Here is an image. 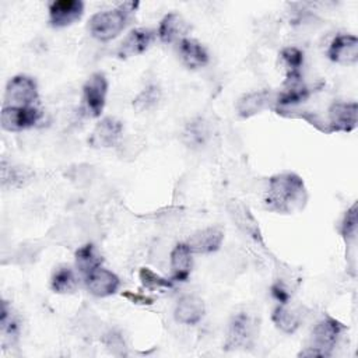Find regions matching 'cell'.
Returning <instances> with one entry per match:
<instances>
[{"instance_id":"21","label":"cell","mask_w":358,"mask_h":358,"mask_svg":"<svg viewBox=\"0 0 358 358\" xmlns=\"http://www.w3.org/2000/svg\"><path fill=\"white\" fill-rule=\"evenodd\" d=\"M74 257H76V267L84 277H87L90 273H92L102 264V257L92 243H85L80 246L76 250Z\"/></svg>"},{"instance_id":"14","label":"cell","mask_w":358,"mask_h":358,"mask_svg":"<svg viewBox=\"0 0 358 358\" xmlns=\"http://www.w3.org/2000/svg\"><path fill=\"white\" fill-rule=\"evenodd\" d=\"M224 241V229L218 225L207 227L196 231L186 242L192 253H213L220 249Z\"/></svg>"},{"instance_id":"2","label":"cell","mask_w":358,"mask_h":358,"mask_svg":"<svg viewBox=\"0 0 358 358\" xmlns=\"http://www.w3.org/2000/svg\"><path fill=\"white\" fill-rule=\"evenodd\" d=\"M136 6L137 3H124L120 7L94 14L88 21L90 34L101 42L115 39L127 25Z\"/></svg>"},{"instance_id":"15","label":"cell","mask_w":358,"mask_h":358,"mask_svg":"<svg viewBox=\"0 0 358 358\" xmlns=\"http://www.w3.org/2000/svg\"><path fill=\"white\" fill-rule=\"evenodd\" d=\"M206 313V306L201 298L196 295H183L176 302L173 317L182 324H197Z\"/></svg>"},{"instance_id":"28","label":"cell","mask_w":358,"mask_h":358,"mask_svg":"<svg viewBox=\"0 0 358 358\" xmlns=\"http://www.w3.org/2000/svg\"><path fill=\"white\" fill-rule=\"evenodd\" d=\"M138 277L143 287H145L147 289H162V288L168 289L173 287V282L171 280L161 277L159 274H157L148 267H141L138 271Z\"/></svg>"},{"instance_id":"29","label":"cell","mask_w":358,"mask_h":358,"mask_svg":"<svg viewBox=\"0 0 358 358\" xmlns=\"http://www.w3.org/2000/svg\"><path fill=\"white\" fill-rule=\"evenodd\" d=\"M0 324H1V333L4 337H11V338L17 337L20 324H18V320L15 319V316L11 313V309L8 308L6 301H3V303H1Z\"/></svg>"},{"instance_id":"16","label":"cell","mask_w":358,"mask_h":358,"mask_svg":"<svg viewBox=\"0 0 358 358\" xmlns=\"http://www.w3.org/2000/svg\"><path fill=\"white\" fill-rule=\"evenodd\" d=\"M271 94L268 91H253L242 95L235 105L236 113L243 117H252L257 113H260L263 109H266L270 105Z\"/></svg>"},{"instance_id":"4","label":"cell","mask_w":358,"mask_h":358,"mask_svg":"<svg viewBox=\"0 0 358 358\" xmlns=\"http://www.w3.org/2000/svg\"><path fill=\"white\" fill-rule=\"evenodd\" d=\"M259 324L253 315L246 310L235 313L228 324L224 347L225 350H246L253 345Z\"/></svg>"},{"instance_id":"9","label":"cell","mask_w":358,"mask_h":358,"mask_svg":"<svg viewBox=\"0 0 358 358\" xmlns=\"http://www.w3.org/2000/svg\"><path fill=\"white\" fill-rule=\"evenodd\" d=\"M357 102H333L329 108V131H352L357 127Z\"/></svg>"},{"instance_id":"12","label":"cell","mask_w":358,"mask_h":358,"mask_svg":"<svg viewBox=\"0 0 358 358\" xmlns=\"http://www.w3.org/2000/svg\"><path fill=\"white\" fill-rule=\"evenodd\" d=\"M154 39H155V32L150 28L131 29L119 45L116 53L120 59H127L131 56L141 55L150 48Z\"/></svg>"},{"instance_id":"13","label":"cell","mask_w":358,"mask_h":358,"mask_svg":"<svg viewBox=\"0 0 358 358\" xmlns=\"http://www.w3.org/2000/svg\"><path fill=\"white\" fill-rule=\"evenodd\" d=\"M85 285L92 295L98 298H105L113 295L117 291L120 280L113 271L103 267H98L85 277Z\"/></svg>"},{"instance_id":"24","label":"cell","mask_w":358,"mask_h":358,"mask_svg":"<svg viewBox=\"0 0 358 358\" xmlns=\"http://www.w3.org/2000/svg\"><path fill=\"white\" fill-rule=\"evenodd\" d=\"M77 287V278L69 266H60L55 270L50 278V288L57 294L73 292Z\"/></svg>"},{"instance_id":"5","label":"cell","mask_w":358,"mask_h":358,"mask_svg":"<svg viewBox=\"0 0 358 358\" xmlns=\"http://www.w3.org/2000/svg\"><path fill=\"white\" fill-rule=\"evenodd\" d=\"M6 106H31L38 99L36 81L25 74L14 76L6 87Z\"/></svg>"},{"instance_id":"25","label":"cell","mask_w":358,"mask_h":358,"mask_svg":"<svg viewBox=\"0 0 358 358\" xmlns=\"http://www.w3.org/2000/svg\"><path fill=\"white\" fill-rule=\"evenodd\" d=\"M208 138V127L203 119H194L183 130V141L189 147H200Z\"/></svg>"},{"instance_id":"26","label":"cell","mask_w":358,"mask_h":358,"mask_svg":"<svg viewBox=\"0 0 358 358\" xmlns=\"http://www.w3.org/2000/svg\"><path fill=\"white\" fill-rule=\"evenodd\" d=\"M161 99V90L158 85L151 84L147 85L133 101V108L138 112H147L157 106V103Z\"/></svg>"},{"instance_id":"18","label":"cell","mask_w":358,"mask_h":358,"mask_svg":"<svg viewBox=\"0 0 358 358\" xmlns=\"http://www.w3.org/2000/svg\"><path fill=\"white\" fill-rule=\"evenodd\" d=\"M171 268L173 281H186L192 270V250L186 242L176 243L171 252Z\"/></svg>"},{"instance_id":"10","label":"cell","mask_w":358,"mask_h":358,"mask_svg":"<svg viewBox=\"0 0 358 358\" xmlns=\"http://www.w3.org/2000/svg\"><path fill=\"white\" fill-rule=\"evenodd\" d=\"M327 56L337 64H355L358 62V38L351 34L337 35L329 46Z\"/></svg>"},{"instance_id":"30","label":"cell","mask_w":358,"mask_h":358,"mask_svg":"<svg viewBox=\"0 0 358 358\" xmlns=\"http://www.w3.org/2000/svg\"><path fill=\"white\" fill-rule=\"evenodd\" d=\"M341 235L347 242L355 239L357 235V203H354L347 211L341 222Z\"/></svg>"},{"instance_id":"3","label":"cell","mask_w":358,"mask_h":358,"mask_svg":"<svg viewBox=\"0 0 358 358\" xmlns=\"http://www.w3.org/2000/svg\"><path fill=\"white\" fill-rule=\"evenodd\" d=\"M344 326L334 317L326 316L312 329L308 345L298 357H329L336 347Z\"/></svg>"},{"instance_id":"20","label":"cell","mask_w":358,"mask_h":358,"mask_svg":"<svg viewBox=\"0 0 358 358\" xmlns=\"http://www.w3.org/2000/svg\"><path fill=\"white\" fill-rule=\"evenodd\" d=\"M271 319L277 329H280L282 333L292 334L299 329L302 323V313L299 309L288 308L287 303H280L273 310Z\"/></svg>"},{"instance_id":"1","label":"cell","mask_w":358,"mask_h":358,"mask_svg":"<svg viewBox=\"0 0 358 358\" xmlns=\"http://www.w3.org/2000/svg\"><path fill=\"white\" fill-rule=\"evenodd\" d=\"M308 193L303 180L294 172H282L268 179L264 206L278 214H291L305 207Z\"/></svg>"},{"instance_id":"17","label":"cell","mask_w":358,"mask_h":358,"mask_svg":"<svg viewBox=\"0 0 358 358\" xmlns=\"http://www.w3.org/2000/svg\"><path fill=\"white\" fill-rule=\"evenodd\" d=\"M179 56L182 63L189 69H200L208 63L206 48L192 38H183L179 42Z\"/></svg>"},{"instance_id":"6","label":"cell","mask_w":358,"mask_h":358,"mask_svg":"<svg viewBox=\"0 0 358 358\" xmlns=\"http://www.w3.org/2000/svg\"><path fill=\"white\" fill-rule=\"evenodd\" d=\"M108 81L103 73H94L83 85L84 105L91 117H98L105 106Z\"/></svg>"},{"instance_id":"22","label":"cell","mask_w":358,"mask_h":358,"mask_svg":"<svg viewBox=\"0 0 358 358\" xmlns=\"http://www.w3.org/2000/svg\"><path fill=\"white\" fill-rule=\"evenodd\" d=\"M229 211H231V215H232L234 221L236 222V225L242 231H245L248 235L253 236L255 239L260 238L257 222L255 221L253 215L249 213L248 207H245L243 204L232 200L231 204H229Z\"/></svg>"},{"instance_id":"11","label":"cell","mask_w":358,"mask_h":358,"mask_svg":"<svg viewBox=\"0 0 358 358\" xmlns=\"http://www.w3.org/2000/svg\"><path fill=\"white\" fill-rule=\"evenodd\" d=\"M123 124L116 117H103L92 130L88 144L94 148H109L113 147L122 137Z\"/></svg>"},{"instance_id":"7","label":"cell","mask_w":358,"mask_h":358,"mask_svg":"<svg viewBox=\"0 0 358 358\" xmlns=\"http://www.w3.org/2000/svg\"><path fill=\"white\" fill-rule=\"evenodd\" d=\"M41 117V112L34 106H3L1 127L7 131H21L32 127Z\"/></svg>"},{"instance_id":"19","label":"cell","mask_w":358,"mask_h":358,"mask_svg":"<svg viewBox=\"0 0 358 358\" xmlns=\"http://www.w3.org/2000/svg\"><path fill=\"white\" fill-rule=\"evenodd\" d=\"M186 31H187V24L183 20V17L179 15L178 13H169L161 20L157 34L161 42L171 43L179 38L182 41Z\"/></svg>"},{"instance_id":"27","label":"cell","mask_w":358,"mask_h":358,"mask_svg":"<svg viewBox=\"0 0 358 358\" xmlns=\"http://www.w3.org/2000/svg\"><path fill=\"white\" fill-rule=\"evenodd\" d=\"M282 64L287 69V77L301 76V67L303 64V53L298 48L288 46L284 48L280 53Z\"/></svg>"},{"instance_id":"8","label":"cell","mask_w":358,"mask_h":358,"mask_svg":"<svg viewBox=\"0 0 358 358\" xmlns=\"http://www.w3.org/2000/svg\"><path fill=\"white\" fill-rule=\"evenodd\" d=\"M83 13L81 0H56L49 6V22L53 28H64L78 21Z\"/></svg>"},{"instance_id":"32","label":"cell","mask_w":358,"mask_h":358,"mask_svg":"<svg viewBox=\"0 0 358 358\" xmlns=\"http://www.w3.org/2000/svg\"><path fill=\"white\" fill-rule=\"evenodd\" d=\"M126 298H129L133 303H143V305H151L154 302L152 298H147L144 295H138V294H133V292H124L123 294Z\"/></svg>"},{"instance_id":"31","label":"cell","mask_w":358,"mask_h":358,"mask_svg":"<svg viewBox=\"0 0 358 358\" xmlns=\"http://www.w3.org/2000/svg\"><path fill=\"white\" fill-rule=\"evenodd\" d=\"M271 295L280 303H288V301H289V292L280 282H275L271 285Z\"/></svg>"},{"instance_id":"23","label":"cell","mask_w":358,"mask_h":358,"mask_svg":"<svg viewBox=\"0 0 358 358\" xmlns=\"http://www.w3.org/2000/svg\"><path fill=\"white\" fill-rule=\"evenodd\" d=\"M32 171L20 165H7L6 161L1 162V186L3 187H20L24 186L31 178Z\"/></svg>"}]
</instances>
